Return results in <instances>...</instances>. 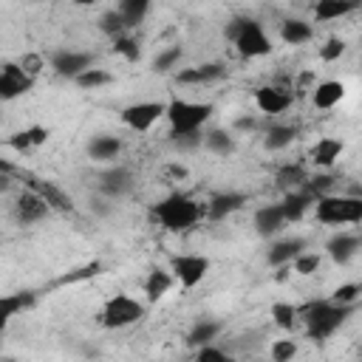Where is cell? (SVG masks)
Wrapping results in <instances>:
<instances>
[{
  "label": "cell",
  "mask_w": 362,
  "mask_h": 362,
  "mask_svg": "<svg viewBox=\"0 0 362 362\" xmlns=\"http://www.w3.org/2000/svg\"><path fill=\"white\" fill-rule=\"evenodd\" d=\"M320 266H322V255L320 252H311V249H305V252H300L294 260H291V272L294 274H300V277H311L314 272H320Z\"/></svg>",
  "instance_id": "cell-38"
},
{
  "label": "cell",
  "mask_w": 362,
  "mask_h": 362,
  "mask_svg": "<svg viewBox=\"0 0 362 362\" xmlns=\"http://www.w3.org/2000/svg\"><path fill=\"white\" fill-rule=\"evenodd\" d=\"M133 187H136V173L127 167V164H107L102 173H99V178H96V189H99V198H105V201H119V198H124V195H130L133 192Z\"/></svg>",
  "instance_id": "cell-9"
},
{
  "label": "cell",
  "mask_w": 362,
  "mask_h": 362,
  "mask_svg": "<svg viewBox=\"0 0 362 362\" xmlns=\"http://www.w3.org/2000/svg\"><path fill=\"white\" fill-rule=\"evenodd\" d=\"M113 8H116V11H119V17L124 20L127 31H133V28H136V25H141V23H144V17L150 14V0H122V3H116Z\"/></svg>",
  "instance_id": "cell-31"
},
{
  "label": "cell",
  "mask_w": 362,
  "mask_h": 362,
  "mask_svg": "<svg viewBox=\"0 0 362 362\" xmlns=\"http://www.w3.org/2000/svg\"><path fill=\"white\" fill-rule=\"evenodd\" d=\"M345 99V82L342 79H320L311 88V105L317 110H331Z\"/></svg>",
  "instance_id": "cell-23"
},
{
  "label": "cell",
  "mask_w": 362,
  "mask_h": 362,
  "mask_svg": "<svg viewBox=\"0 0 362 362\" xmlns=\"http://www.w3.org/2000/svg\"><path fill=\"white\" fill-rule=\"evenodd\" d=\"M14 173V164L8 158H0V175H11Z\"/></svg>",
  "instance_id": "cell-45"
},
{
  "label": "cell",
  "mask_w": 362,
  "mask_h": 362,
  "mask_svg": "<svg viewBox=\"0 0 362 362\" xmlns=\"http://www.w3.org/2000/svg\"><path fill=\"white\" fill-rule=\"evenodd\" d=\"M249 204V195L240 189H221L215 195H209V201L204 204V218L209 221H226L229 215L240 212Z\"/></svg>",
  "instance_id": "cell-13"
},
{
  "label": "cell",
  "mask_w": 362,
  "mask_h": 362,
  "mask_svg": "<svg viewBox=\"0 0 362 362\" xmlns=\"http://www.w3.org/2000/svg\"><path fill=\"white\" fill-rule=\"evenodd\" d=\"M181 59H184V45H181V42L167 45V48H161V51L153 57V71H156V74H170V71H175V68L181 65Z\"/></svg>",
  "instance_id": "cell-35"
},
{
  "label": "cell",
  "mask_w": 362,
  "mask_h": 362,
  "mask_svg": "<svg viewBox=\"0 0 362 362\" xmlns=\"http://www.w3.org/2000/svg\"><path fill=\"white\" fill-rule=\"evenodd\" d=\"M221 331H223V322H221V320H209V317H204V320H198V322L187 331V345L201 348V345L218 342Z\"/></svg>",
  "instance_id": "cell-29"
},
{
  "label": "cell",
  "mask_w": 362,
  "mask_h": 362,
  "mask_svg": "<svg viewBox=\"0 0 362 362\" xmlns=\"http://www.w3.org/2000/svg\"><path fill=\"white\" fill-rule=\"evenodd\" d=\"M48 136H51V130L45 124H28V127L11 133L6 139V147H11L14 153H23L25 156V153H34L37 147H42L48 141Z\"/></svg>",
  "instance_id": "cell-20"
},
{
  "label": "cell",
  "mask_w": 362,
  "mask_h": 362,
  "mask_svg": "<svg viewBox=\"0 0 362 362\" xmlns=\"http://www.w3.org/2000/svg\"><path fill=\"white\" fill-rule=\"evenodd\" d=\"M170 274L175 280V286L181 288H195L206 280L209 269H212V260L206 255H198V252H178L170 257Z\"/></svg>",
  "instance_id": "cell-7"
},
{
  "label": "cell",
  "mask_w": 362,
  "mask_h": 362,
  "mask_svg": "<svg viewBox=\"0 0 362 362\" xmlns=\"http://www.w3.org/2000/svg\"><path fill=\"white\" fill-rule=\"evenodd\" d=\"M359 6L354 0H320L314 6V20L320 23H334V20H342L348 14H354Z\"/></svg>",
  "instance_id": "cell-30"
},
{
  "label": "cell",
  "mask_w": 362,
  "mask_h": 362,
  "mask_svg": "<svg viewBox=\"0 0 362 362\" xmlns=\"http://www.w3.org/2000/svg\"><path fill=\"white\" fill-rule=\"evenodd\" d=\"M96 25H99V31H102V34H107L110 40H116V37H122V34H133V31H127V25H124V20L119 17V11H116V8L102 11V14H99V20H96Z\"/></svg>",
  "instance_id": "cell-37"
},
{
  "label": "cell",
  "mask_w": 362,
  "mask_h": 362,
  "mask_svg": "<svg viewBox=\"0 0 362 362\" xmlns=\"http://www.w3.org/2000/svg\"><path fill=\"white\" fill-rule=\"evenodd\" d=\"M294 136H297V127H291V124H272L263 133V147L269 153H280V150H286L294 141Z\"/></svg>",
  "instance_id": "cell-32"
},
{
  "label": "cell",
  "mask_w": 362,
  "mask_h": 362,
  "mask_svg": "<svg viewBox=\"0 0 362 362\" xmlns=\"http://www.w3.org/2000/svg\"><path fill=\"white\" fill-rule=\"evenodd\" d=\"M31 189L48 204L51 212H59V215H71L74 212V198L54 181H31Z\"/></svg>",
  "instance_id": "cell-21"
},
{
  "label": "cell",
  "mask_w": 362,
  "mask_h": 362,
  "mask_svg": "<svg viewBox=\"0 0 362 362\" xmlns=\"http://www.w3.org/2000/svg\"><path fill=\"white\" fill-rule=\"evenodd\" d=\"M34 82L37 79L28 76L17 59L0 62V102H14V99L25 96L34 88Z\"/></svg>",
  "instance_id": "cell-10"
},
{
  "label": "cell",
  "mask_w": 362,
  "mask_h": 362,
  "mask_svg": "<svg viewBox=\"0 0 362 362\" xmlns=\"http://www.w3.org/2000/svg\"><path fill=\"white\" fill-rule=\"evenodd\" d=\"M342 141L339 139H334V136H322V139H317L314 144H311V150H308V158H311V164L317 167V170H331L334 164H337V158L342 156Z\"/></svg>",
  "instance_id": "cell-24"
},
{
  "label": "cell",
  "mask_w": 362,
  "mask_h": 362,
  "mask_svg": "<svg viewBox=\"0 0 362 362\" xmlns=\"http://www.w3.org/2000/svg\"><path fill=\"white\" fill-rule=\"evenodd\" d=\"M113 82V74L110 71H105V68H88V71H82L76 79H74V85L76 88H82V90H96V88H105V85H110Z\"/></svg>",
  "instance_id": "cell-36"
},
{
  "label": "cell",
  "mask_w": 362,
  "mask_h": 362,
  "mask_svg": "<svg viewBox=\"0 0 362 362\" xmlns=\"http://www.w3.org/2000/svg\"><path fill=\"white\" fill-rule=\"evenodd\" d=\"M359 297H362V286H359L356 280H351V283L337 286L328 300L337 303V305H351V308H356V300H359Z\"/></svg>",
  "instance_id": "cell-41"
},
{
  "label": "cell",
  "mask_w": 362,
  "mask_h": 362,
  "mask_svg": "<svg viewBox=\"0 0 362 362\" xmlns=\"http://www.w3.org/2000/svg\"><path fill=\"white\" fill-rule=\"evenodd\" d=\"M147 317V303L127 294V291H119L113 297H107L99 308V325L102 328H110V331H119V328H130L136 322H141Z\"/></svg>",
  "instance_id": "cell-6"
},
{
  "label": "cell",
  "mask_w": 362,
  "mask_h": 362,
  "mask_svg": "<svg viewBox=\"0 0 362 362\" xmlns=\"http://www.w3.org/2000/svg\"><path fill=\"white\" fill-rule=\"evenodd\" d=\"M164 107H167V102H161V99H141V102L124 105L122 113H119V119H122V124L127 130L147 133V130L156 127V122L164 119Z\"/></svg>",
  "instance_id": "cell-8"
},
{
  "label": "cell",
  "mask_w": 362,
  "mask_h": 362,
  "mask_svg": "<svg viewBox=\"0 0 362 362\" xmlns=\"http://www.w3.org/2000/svg\"><path fill=\"white\" fill-rule=\"evenodd\" d=\"M297 354H300V345L291 337H280V339H274L269 345V359L272 362H294Z\"/></svg>",
  "instance_id": "cell-39"
},
{
  "label": "cell",
  "mask_w": 362,
  "mask_h": 362,
  "mask_svg": "<svg viewBox=\"0 0 362 362\" xmlns=\"http://www.w3.org/2000/svg\"><path fill=\"white\" fill-rule=\"evenodd\" d=\"M308 249L305 238H274L272 246L266 249V263L280 269V266H291V260Z\"/></svg>",
  "instance_id": "cell-19"
},
{
  "label": "cell",
  "mask_w": 362,
  "mask_h": 362,
  "mask_svg": "<svg viewBox=\"0 0 362 362\" xmlns=\"http://www.w3.org/2000/svg\"><path fill=\"white\" fill-rule=\"evenodd\" d=\"M48 215H51L48 204H45L34 189H23V192L14 198V204H11V218H14L17 226H34V223L45 221Z\"/></svg>",
  "instance_id": "cell-12"
},
{
  "label": "cell",
  "mask_w": 362,
  "mask_h": 362,
  "mask_svg": "<svg viewBox=\"0 0 362 362\" xmlns=\"http://www.w3.org/2000/svg\"><path fill=\"white\" fill-rule=\"evenodd\" d=\"M359 249H362L359 232L342 229V232H334V235L325 240V255H328L331 263H337V266H348V263L359 255Z\"/></svg>",
  "instance_id": "cell-15"
},
{
  "label": "cell",
  "mask_w": 362,
  "mask_h": 362,
  "mask_svg": "<svg viewBox=\"0 0 362 362\" xmlns=\"http://www.w3.org/2000/svg\"><path fill=\"white\" fill-rule=\"evenodd\" d=\"M252 226H255V232L260 235V238H277L283 229H286V218H283V209H280V204L274 201V204H263V206H257L255 212H252Z\"/></svg>",
  "instance_id": "cell-17"
},
{
  "label": "cell",
  "mask_w": 362,
  "mask_h": 362,
  "mask_svg": "<svg viewBox=\"0 0 362 362\" xmlns=\"http://www.w3.org/2000/svg\"><path fill=\"white\" fill-rule=\"evenodd\" d=\"M280 209H283V218H286V226L288 223H300L305 218V212L314 206V195L308 189H291V192H283V198L277 201Z\"/></svg>",
  "instance_id": "cell-22"
},
{
  "label": "cell",
  "mask_w": 362,
  "mask_h": 362,
  "mask_svg": "<svg viewBox=\"0 0 362 362\" xmlns=\"http://www.w3.org/2000/svg\"><path fill=\"white\" fill-rule=\"evenodd\" d=\"M280 40L286 45H305L314 40V25L303 17H286L280 23Z\"/></svg>",
  "instance_id": "cell-26"
},
{
  "label": "cell",
  "mask_w": 362,
  "mask_h": 362,
  "mask_svg": "<svg viewBox=\"0 0 362 362\" xmlns=\"http://www.w3.org/2000/svg\"><path fill=\"white\" fill-rule=\"evenodd\" d=\"M215 113V105L212 102H192V99H181V96H173L167 99V107H164V119H167V139L175 141V139H184V136H198L204 133V124L212 119Z\"/></svg>",
  "instance_id": "cell-3"
},
{
  "label": "cell",
  "mask_w": 362,
  "mask_h": 362,
  "mask_svg": "<svg viewBox=\"0 0 362 362\" xmlns=\"http://www.w3.org/2000/svg\"><path fill=\"white\" fill-rule=\"evenodd\" d=\"M223 37L235 48L240 59H260L272 54V37L266 34L263 23L255 17H235L226 23Z\"/></svg>",
  "instance_id": "cell-4"
},
{
  "label": "cell",
  "mask_w": 362,
  "mask_h": 362,
  "mask_svg": "<svg viewBox=\"0 0 362 362\" xmlns=\"http://www.w3.org/2000/svg\"><path fill=\"white\" fill-rule=\"evenodd\" d=\"M11 184H14V181H11V175H0V195H3V192H8V189H11Z\"/></svg>",
  "instance_id": "cell-46"
},
{
  "label": "cell",
  "mask_w": 362,
  "mask_h": 362,
  "mask_svg": "<svg viewBox=\"0 0 362 362\" xmlns=\"http://www.w3.org/2000/svg\"><path fill=\"white\" fill-rule=\"evenodd\" d=\"M314 218L322 226H359L362 223V195L359 192H328L314 198Z\"/></svg>",
  "instance_id": "cell-5"
},
{
  "label": "cell",
  "mask_w": 362,
  "mask_h": 362,
  "mask_svg": "<svg viewBox=\"0 0 362 362\" xmlns=\"http://www.w3.org/2000/svg\"><path fill=\"white\" fill-rule=\"evenodd\" d=\"M294 105V93L283 85H260L255 90V107L266 116H280Z\"/></svg>",
  "instance_id": "cell-14"
},
{
  "label": "cell",
  "mask_w": 362,
  "mask_h": 362,
  "mask_svg": "<svg viewBox=\"0 0 362 362\" xmlns=\"http://www.w3.org/2000/svg\"><path fill=\"white\" fill-rule=\"evenodd\" d=\"M274 181H277L286 192H291V189H300V187L308 181V173H305V167H303V164L288 161V164H280V167H277Z\"/></svg>",
  "instance_id": "cell-33"
},
{
  "label": "cell",
  "mask_w": 362,
  "mask_h": 362,
  "mask_svg": "<svg viewBox=\"0 0 362 362\" xmlns=\"http://www.w3.org/2000/svg\"><path fill=\"white\" fill-rule=\"evenodd\" d=\"M85 150H88V158L96 161V164H116V158L122 156L124 144L113 133H96V136H90Z\"/></svg>",
  "instance_id": "cell-18"
},
{
  "label": "cell",
  "mask_w": 362,
  "mask_h": 362,
  "mask_svg": "<svg viewBox=\"0 0 362 362\" xmlns=\"http://www.w3.org/2000/svg\"><path fill=\"white\" fill-rule=\"evenodd\" d=\"M348 51V42H345V37H339V34H331L320 48H317V57L322 59V62H337L342 54Z\"/></svg>",
  "instance_id": "cell-43"
},
{
  "label": "cell",
  "mask_w": 362,
  "mask_h": 362,
  "mask_svg": "<svg viewBox=\"0 0 362 362\" xmlns=\"http://www.w3.org/2000/svg\"><path fill=\"white\" fill-rule=\"evenodd\" d=\"M150 218L170 235H181V232H189L192 226H198V221L204 218V204L189 195V192H181V189H173L167 192L161 201H156L150 206Z\"/></svg>",
  "instance_id": "cell-1"
},
{
  "label": "cell",
  "mask_w": 362,
  "mask_h": 362,
  "mask_svg": "<svg viewBox=\"0 0 362 362\" xmlns=\"http://www.w3.org/2000/svg\"><path fill=\"white\" fill-rule=\"evenodd\" d=\"M255 127V119L252 116H240V119H235V130H252Z\"/></svg>",
  "instance_id": "cell-44"
},
{
  "label": "cell",
  "mask_w": 362,
  "mask_h": 362,
  "mask_svg": "<svg viewBox=\"0 0 362 362\" xmlns=\"http://www.w3.org/2000/svg\"><path fill=\"white\" fill-rule=\"evenodd\" d=\"M272 322L280 328V331H294L297 328V322H300V314H297V305L294 303H283V300H277V303H272Z\"/></svg>",
  "instance_id": "cell-34"
},
{
  "label": "cell",
  "mask_w": 362,
  "mask_h": 362,
  "mask_svg": "<svg viewBox=\"0 0 362 362\" xmlns=\"http://www.w3.org/2000/svg\"><path fill=\"white\" fill-rule=\"evenodd\" d=\"M192 362H235V356L223 348V345H218V342H209V345H201V348H195V354H192Z\"/></svg>",
  "instance_id": "cell-42"
},
{
  "label": "cell",
  "mask_w": 362,
  "mask_h": 362,
  "mask_svg": "<svg viewBox=\"0 0 362 362\" xmlns=\"http://www.w3.org/2000/svg\"><path fill=\"white\" fill-rule=\"evenodd\" d=\"M297 314H300V322H303L305 337L311 342H328L348 322L354 308L351 305H337L328 297H320V300H308V303L297 305Z\"/></svg>",
  "instance_id": "cell-2"
},
{
  "label": "cell",
  "mask_w": 362,
  "mask_h": 362,
  "mask_svg": "<svg viewBox=\"0 0 362 362\" xmlns=\"http://www.w3.org/2000/svg\"><path fill=\"white\" fill-rule=\"evenodd\" d=\"M113 54L124 57L127 62H139V57H141V42H139V37H136V34H122V37H116V40H113Z\"/></svg>",
  "instance_id": "cell-40"
},
{
  "label": "cell",
  "mask_w": 362,
  "mask_h": 362,
  "mask_svg": "<svg viewBox=\"0 0 362 362\" xmlns=\"http://www.w3.org/2000/svg\"><path fill=\"white\" fill-rule=\"evenodd\" d=\"M226 76V65L223 62H201V65H189V68H181L175 74V82L178 85H189V88H198V85H212L218 79Z\"/></svg>",
  "instance_id": "cell-16"
},
{
  "label": "cell",
  "mask_w": 362,
  "mask_h": 362,
  "mask_svg": "<svg viewBox=\"0 0 362 362\" xmlns=\"http://www.w3.org/2000/svg\"><path fill=\"white\" fill-rule=\"evenodd\" d=\"M31 305V294L28 291H11V294H0V331H6L14 317L20 311H25Z\"/></svg>",
  "instance_id": "cell-28"
},
{
  "label": "cell",
  "mask_w": 362,
  "mask_h": 362,
  "mask_svg": "<svg viewBox=\"0 0 362 362\" xmlns=\"http://www.w3.org/2000/svg\"><path fill=\"white\" fill-rule=\"evenodd\" d=\"M173 286H175V280H173L170 269H164V266H153V269L144 274L141 291H144V300H147V303H158L161 297L170 294Z\"/></svg>",
  "instance_id": "cell-25"
},
{
  "label": "cell",
  "mask_w": 362,
  "mask_h": 362,
  "mask_svg": "<svg viewBox=\"0 0 362 362\" xmlns=\"http://www.w3.org/2000/svg\"><path fill=\"white\" fill-rule=\"evenodd\" d=\"M48 65H51V71H54L57 76H62V79H71V82H74L82 71H88V68H93V65H96V57H93L90 51L62 48V51L51 54Z\"/></svg>",
  "instance_id": "cell-11"
},
{
  "label": "cell",
  "mask_w": 362,
  "mask_h": 362,
  "mask_svg": "<svg viewBox=\"0 0 362 362\" xmlns=\"http://www.w3.org/2000/svg\"><path fill=\"white\" fill-rule=\"evenodd\" d=\"M201 147H206L209 153L215 156H232L238 141H235V133L226 130V127H209L201 133Z\"/></svg>",
  "instance_id": "cell-27"
}]
</instances>
